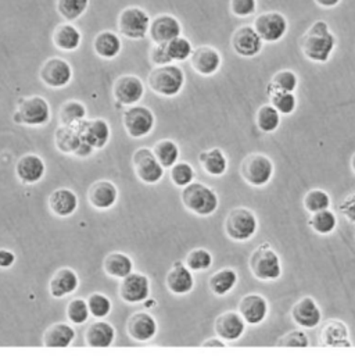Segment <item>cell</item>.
I'll use <instances>...</instances> for the list:
<instances>
[{
  "label": "cell",
  "mask_w": 355,
  "mask_h": 357,
  "mask_svg": "<svg viewBox=\"0 0 355 357\" xmlns=\"http://www.w3.org/2000/svg\"><path fill=\"white\" fill-rule=\"evenodd\" d=\"M336 43V35L331 31L329 24L324 20H317L301 36L300 47L307 60L325 64L331 60Z\"/></svg>",
  "instance_id": "cell-1"
},
{
  "label": "cell",
  "mask_w": 355,
  "mask_h": 357,
  "mask_svg": "<svg viewBox=\"0 0 355 357\" xmlns=\"http://www.w3.org/2000/svg\"><path fill=\"white\" fill-rule=\"evenodd\" d=\"M180 200L187 211L198 217L212 215L219 207V197L216 192L212 188L194 181L182 188Z\"/></svg>",
  "instance_id": "cell-2"
},
{
  "label": "cell",
  "mask_w": 355,
  "mask_h": 357,
  "mask_svg": "<svg viewBox=\"0 0 355 357\" xmlns=\"http://www.w3.org/2000/svg\"><path fill=\"white\" fill-rule=\"evenodd\" d=\"M184 71L174 63L155 67L149 77L148 85L150 89L163 98H175L184 88Z\"/></svg>",
  "instance_id": "cell-3"
},
{
  "label": "cell",
  "mask_w": 355,
  "mask_h": 357,
  "mask_svg": "<svg viewBox=\"0 0 355 357\" xmlns=\"http://www.w3.org/2000/svg\"><path fill=\"white\" fill-rule=\"evenodd\" d=\"M248 267L251 274L260 281H276L282 275L281 257L267 242L253 250L248 259Z\"/></svg>",
  "instance_id": "cell-4"
},
{
  "label": "cell",
  "mask_w": 355,
  "mask_h": 357,
  "mask_svg": "<svg viewBox=\"0 0 355 357\" xmlns=\"http://www.w3.org/2000/svg\"><path fill=\"white\" fill-rule=\"evenodd\" d=\"M52 119V107L49 102L39 95L21 98L13 116L15 124L28 127L46 126Z\"/></svg>",
  "instance_id": "cell-5"
},
{
  "label": "cell",
  "mask_w": 355,
  "mask_h": 357,
  "mask_svg": "<svg viewBox=\"0 0 355 357\" xmlns=\"http://www.w3.org/2000/svg\"><path fill=\"white\" fill-rule=\"evenodd\" d=\"M225 234L235 242H247L258 231V218L255 213L247 207L232 208L223 224Z\"/></svg>",
  "instance_id": "cell-6"
},
{
  "label": "cell",
  "mask_w": 355,
  "mask_h": 357,
  "mask_svg": "<svg viewBox=\"0 0 355 357\" xmlns=\"http://www.w3.org/2000/svg\"><path fill=\"white\" fill-rule=\"evenodd\" d=\"M152 18L149 13L138 6L124 8L117 20L118 31L123 36L131 40H141L149 35Z\"/></svg>",
  "instance_id": "cell-7"
},
{
  "label": "cell",
  "mask_w": 355,
  "mask_h": 357,
  "mask_svg": "<svg viewBox=\"0 0 355 357\" xmlns=\"http://www.w3.org/2000/svg\"><path fill=\"white\" fill-rule=\"evenodd\" d=\"M275 173L274 162L264 153H251L240 165V176L250 186L262 188L271 182Z\"/></svg>",
  "instance_id": "cell-8"
},
{
  "label": "cell",
  "mask_w": 355,
  "mask_h": 357,
  "mask_svg": "<svg viewBox=\"0 0 355 357\" xmlns=\"http://www.w3.org/2000/svg\"><path fill=\"white\" fill-rule=\"evenodd\" d=\"M123 126L131 138L141 139L152 134L155 130L156 116L146 106H129V109L123 116Z\"/></svg>",
  "instance_id": "cell-9"
},
{
  "label": "cell",
  "mask_w": 355,
  "mask_h": 357,
  "mask_svg": "<svg viewBox=\"0 0 355 357\" xmlns=\"http://www.w3.org/2000/svg\"><path fill=\"white\" fill-rule=\"evenodd\" d=\"M39 78L47 88L63 89L71 84L74 70L67 60L61 57H50L42 64Z\"/></svg>",
  "instance_id": "cell-10"
},
{
  "label": "cell",
  "mask_w": 355,
  "mask_h": 357,
  "mask_svg": "<svg viewBox=\"0 0 355 357\" xmlns=\"http://www.w3.org/2000/svg\"><path fill=\"white\" fill-rule=\"evenodd\" d=\"M132 165L138 179L146 185L159 183L166 173V169L149 148H139L135 151L132 156Z\"/></svg>",
  "instance_id": "cell-11"
},
{
  "label": "cell",
  "mask_w": 355,
  "mask_h": 357,
  "mask_svg": "<svg viewBox=\"0 0 355 357\" xmlns=\"http://www.w3.org/2000/svg\"><path fill=\"white\" fill-rule=\"evenodd\" d=\"M253 25L267 43H276L282 40L289 31L287 18L279 11H267L257 15Z\"/></svg>",
  "instance_id": "cell-12"
},
{
  "label": "cell",
  "mask_w": 355,
  "mask_h": 357,
  "mask_svg": "<svg viewBox=\"0 0 355 357\" xmlns=\"http://www.w3.org/2000/svg\"><path fill=\"white\" fill-rule=\"evenodd\" d=\"M264 40L255 31L254 25H242L233 33L230 45L233 52L243 59H253L258 56L264 47Z\"/></svg>",
  "instance_id": "cell-13"
},
{
  "label": "cell",
  "mask_w": 355,
  "mask_h": 357,
  "mask_svg": "<svg viewBox=\"0 0 355 357\" xmlns=\"http://www.w3.org/2000/svg\"><path fill=\"white\" fill-rule=\"evenodd\" d=\"M145 84L138 75L127 74L116 79L113 85V96L121 106H135L145 96Z\"/></svg>",
  "instance_id": "cell-14"
},
{
  "label": "cell",
  "mask_w": 355,
  "mask_h": 357,
  "mask_svg": "<svg viewBox=\"0 0 355 357\" xmlns=\"http://www.w3.org/2000/svg\"><path fill=\"white\" fill-rule=\"evenodd\" d=\"M152 291V282L148 275L142 273H131L121 280L120 284V298L125 303L138 305L149 299Z\"/></svg>",
  "instance_id": "cell-15"
},
{
  "label": "cell",
  "mask_w": 355,
  "mask_h": 357,
  "mask_svg": "<svg viewBox=\"0 0 355 357\" xmlns=\"http://www.w3.org/2000/svg\"><path fill=\"white\" fill-rule=\"evenodd\" d=\"M79 135L84 142L93 146L96 151L104 149L111 138V128L107 120L104 119H93V120H82L77 124Z\"/></svg>",
  "instance_id": "cell-16"
},
{
  "label": "cell",
  "mask_w": 355,
  "mask_h": 357,
  "mask_svg": "<svg viewBox=\"0 0 355 357\" xmlns=\"http://www.w3.org/2000/svg\"><path fill=\"white\" fill-rule=\"evenodd\" d=\"M189 60L191 68L203 77H212L222 66V56L219 50L208 45L196 47Z\"/></svg>",
  "instance_id": "cell-17"
},
{
  "label": "cell",
  "mask_w": 355,
  "mask_h": 357,
  "mask_svg": "<svg viewBox=\"0 0 355 357\" xmlns=\"http://www.w3.org/2000/svg\"><path fill=\"white\" fill-rule=\"evenodd\" d=\"M246 326L247 323L239 312L228 310L215 319L214 331L223 341L236 342L244 335Z\"/></svg>",
  "instance_id": "cell-18"
},
{
  "label": "cell",
  "mask_w": 355,
  "mask_h": 357,
  "mask_svg": "<svg viewBox=\"0 0 355 357\" xmlns=\"http://www.w3.org/2000/svg\"><path fill=\"white\" fill-rule=\"evenodd\" d=\"M293 321L306 330L317 328L322 323V310L317 301L311 296H304L292 307Z\"/></svg>",
  "instance_id": "cell-19"
},
{
  "label": "cell",
  "mask_w": 355,
  "mask_h": 357,
  "mask_svg": "<svg viewBox=\"0 0 355 357\" xmlns=\"http://www.w3.org/2000/svg\"><path fill=\"white\" fill-rule=\"evenodd\" d=\"M89 204L100 211L113 208L118 202V188L109 179H99L88 189Z\"/></svg>",
  "instance_id": "cell-20"
},
{
  "label": "cell",
  "mask_w": 355,
  "mask_h": 357,
  "mask_svg": "<svg viewBox=\"0 0 355 357\" xmlns=\"http://www.w3.org/2000/svg\"><path fill=\"white\" fill-rule=\"evenodd\" d=\"M239 313L248 326H260L269 314V303L260 294H248L240 299Z\"/></svg>",
  "instance_id": "cell-21"
},
{
  "label": "cell",
  "mask_w": 355,
  "mask_h": 357,
  "mask_svg": "<svg viewBox=\"0 0 355 357\" xmlns=\"http://www.w3.org/2000/svg\"><path fill=\"white\" fill-rule=\"evenodd\" d=\"M159 331V324L156 319L148 312L134 313L127 323V333L135 342H149Z\"/></svg>",
  "instance_id": "cell-22"
},
{
  "label": "cell",
  "mask_w": 355,
  "mask_h": 357,
  "mask_svg": "<svg viewBox=\"0 0 355 357\" xmlns=\"http://www.w3.org/2000/svg\"><path fill=\"white\" fill-rule=\"evenodd\" d=\"M149 35L153 43H168L182 35V24L173 14H159L152 20Z\"/></svg>",
  "instance_id": "cell-23"
},
{
  "label": "cell",
  "mask_w": 355,
  "mask_h": 357,
  "mask_svg": "<svg viewBox=\"0 0 355 357\" xmlns=\"http://www.w3.org/2000/svg\"><path fill=\"white\" fill-rule=\"evenodd\" d=\"M46 174V165L38 155L28 153L18 159L15 165V176L24 185H35Z\"/></svg>",
  "instance_id": "cell-24"
},
{
  "label": "cell",
  "mask_w": 355,
  "mask_h": 357,
  "mask_svg": "<svg viewBox=\"0 0 355 357\" xmlns=\"http://www.w3.org/2000/svg\"><path fill=\"white\" fill-rule=\"evenodd\" d=\"M79 287L78 274L70 267L58 268L49 282V292L54 299H63L72 295Z\"/></svg>",
  "instance_id": "cell-25"
},
{
  "label": "cell",
  "mask_w": 355,
  "mask_h": 357,
  "mask_svg": "<svg viewBox=\"0 0 355 357\" xmlns=\"http://www.w3.org/2000/svg\"><path fill=\"white\" fill-rule=\"evenodd\" d=\"M166 284L171 294L182 296L190 294L194 289L196 281L193 277V271L186 264H183L182 261H175L173 268L167 274Z\"/></svg>",
  "instance_id": "cell-26"
},
{
  "label": "cell",
  "mask_w": 355,
  "mask_h": 357,
  "mask_svg": "<svg viewBox=\"0 0 355 357\" xmlns=\"http://www.w3.org/2000/svg\"><path fill=\"white\" fill-rule=\"evenodd\" d=\"M78 206L79 202L77 193L68 188H57L49 196V208L57 217H71Z\"/></svg>",
  "instance_id": "cell-27"
},
{
  "label": "cell",
  "mask_w": 355,
  "mask_h": 357,
  "mask_svg": "<svg viewBox=\"0 0 355 357\" xmlns=\"http://www.w3.org/2000/svg\"><path fill=\"white\" fill-rule=\"evenodd\" d=\"M320 341L324 347L331 348H352L349 327L340 320H329L321 330Z\"/></svg>",
  "instance_id": "cell-28"
},
{
  "label": "cell",
  "mask_w": 355,
  "mask_h": 357,
  "mask_svg": "<svg viewBox=\"0 0 355 357\" xmlns=\"http://www.w3.org/2000/svg\"><path fill=\"white\" fill-rule=\"evenodd\" d=\"M116 328L103 320L92 323L85 331V344L90 348H110L116 341Z\"/></svg>",
  "instance_id": "cell-29"
},
{
  "label": "cell",
  "mask_w": 355,
  "mask_h": 357,
  "mask_svg": "<svg viewBox=\"0 0 355 357\" xmlns=\"http://www.w3.org/2000/svg\"><path fill=\"white\" fill-rule=\"evenodd\" d=\"M53 45L63 52H75L82 43V32L72 22L58 24L53 31Z\"/></svg>",
  "instance_id": "cell-30"
},
{
  "label": "cell",
  "mask_w": 355,
  "mask_h": 357,
  "mask_svg": "<svg viewBox=\"0 0 355 357\" xmlns=\"http://www.w3.org/2000/svg\"><path fill=\"white\" fill-rule=\"evenodd\" d=\"M93 50L103 60H114L123 50V40L113 31H102L95 36Z\"/></svg>",
  "instance_id": "cell-31"
},
{
  "label": "cell",
  "mask_w": 355,
  "mask_h": 357,
  "mask_svg": "<svg viewBox=\"0 0 355 357\" xmlns=\"http://www.w3.org/2000/svg\"><path fill=\"white\" fill-rule=\"evenodd\" d=\"M198 163L201 169L211 177H222L228 172V158L219 148L203 151L198 155Z\"/></svg>",
  "instance_id": "cell-32"
},
{
  "label": "cell",
  "mask_w": 355,
  "mask_h": 357,
  "mask_svg": "<svg viewBox=\"0 0 355 357\" xmlns=\"http://www.w3.org/2000/svg\"><path fill=\"white\" fill-rule=\"evenodd\" d=\"M77 337L72 326L67 323H56L43 334V347L46 348H68Z\"/></svg>",
  "instance_id": "cell-33"
},
{
  "label": "cell",
  "mask_w": 355,
  "mask_h": 357,
  "mask_svg": "<svg viewBox=\"0 0 355 357\" xmlns=\"http://www.w3.org/2000/svg\"><path fill=\"white\" fill-rule=\"evenodd\" d=\"M103 271L110 278L123 280L134 271V261L127 253L113 252L103 260Z\"/></svg>",
  "instance_id": "cell-34"
},
{
  "label": "cell",
  "mask_w": 355,
  "mask_h": 357,
  "mask_svg": "<svg viewBox=\"0 0 355 357\" xmlns=\"http://www.w3.org/2000/svg\"><path fill=\"white\" fill-rule=\"evenodd\" d=\"M237 282H239V275L236 270L230 267H225L215 271L210 277L208 288L215 296H226L235 289Z\"/></svg>",
  "instance_id": "cell-35"
},
{
  "label": "cell",
  "mask_w": 355,
  "mask_h": 357,
  "mask_svg": "<svg viewBox=\"0 0 355 357\" xmlns=\"http://www.w3.org/2000/svg\"><path fill=\"white\" fill-rule=\"evenodd\" d=\"M81 142L82 138L77 126H60L54 131V145L57 151L63 155L74 156Z\"/></svg>",
  "instance_id": "cell-36"
},
{
  "label": "cell",
  "mask_w": 355,
  "mask_h": 357,
  "mask_svg": "<svg viewBox=\"0 0 355 357\" xmlns=\"http://www.w3.org/2000/svg\"><path fill=\"white\" fill-rule=\"evenodd\" d=\"M86 119V106L79 100H67L61 105L58 120L61 126H77Z\"/></svg>",
  "instance_id": "cell-37"
},
{
  "label": "cell",
  "mask_w": 355,
  "mask_h": 357,
  "mask_svg": "<svg viewBox=\"0 0 355 357\" xmlns=\"http://www.w3.org/2000/svg\"><path fill=\"white\" fill-rule=\"evenodd\" d=\"M281 113L269 103L262 105L255 114V124L264 134L275 132L281 126Z\"/></svg>",
  "instance_id": "cell-38"
},
{
  "label": "cell",
  "mask_w": 355,
  "mask_h": 357,
  "mask_svg": "<svg viewBox=\"0 0 355 357\" xmlns=\"http://www.w3.org/2000/svg\"><path fill=\"white\" fill-rule=\"evenodd\" d=\"M152 151L164 169H171L174 165H177L180 156L179 146L173 139H161L156 142Z\"/></svg>",
  "instance_id": "cell-39"
},
{
  "label": "cell",
  "mask_w": 355,
  "mask_h": 357,
  "mask_svg": "<svg viewBox=\"0 0 355 357\" xmlns=\"http://www.w3.org/2000/svg\"><path fill=\"white\" fill-rule=\"evenodd\" d=\"M308 225L318 235H331L338 227V217L332 210L326 208L313 213L311 218L308 220Z\"/></svg>",
  "instance_id": "cell-40"
},
{
  "label": "cell",
  "mask_w": 355,
  "mask_h": 357,
  "mask_svg": "<svg viewBox=\"0 0 355 357\" xmlns=\"http://www.w3.org/2000/svg\"><path fill=\"white\" fill-rule=\"evenodd\" d=\"M267 93L269 96L271 105L283 116H289L294 113L297 109V98L294 92H282V91H272L267 89Z\"/></svg>",
  "instance_id": "cell-41"
},
{
  "label": "cell",
  "mask_w": 355,
  "mask_h": 357,
  "mask_svg": "<svg viewBox=\"0 0 355 357\" xmlns=\"http://www.w3.org/2000/svg\"><path fill=\"white\" fill-rule=\"evenodd\" d=\"M89 7V0H57L58 14L68 22L79 20Z\"/></svg>",
  "instance_id": "cell-42"
},
{
  "label": "cell",
  "mask_w": 355,
  "mask_h": 357,
  "mask_svg": "<svg viewBox=\"0 0 355 357\" xmlns=\"http://www.w3.org/2000/svg\"><path fill=\"white\" fill-rule=\"evenodd\" d=\"M304 207L308 213H317V211H322L326 208H331L332 204V197L331 195L320 188L311 189L310 192H307V195L304 196Z\"/></svg>",
  "instance_id": "cell-43"
},
{
  "label": "cell",
  "mask_w": 355,
  "mask_h": 357,
  "mask_svg": "<svg viewBox=\"0 0 355 357\" xmlns=\"http://www.w3.org/2000/svg\"><path fill=\"white\" fill-rule=\"evenodd\" d=\"M214 263L212 255L210 250L204 248H196L190 250L184 259V264L194 273L208 270Z\"/></svg>",
  "instance_id": "cell-44"
},
{
  "label": "cell",
  "mask_w": 355,
  "mask_h": 357,
  "mask_svg": "<svg viewBox=\"0 0 355 357\" xmlns=\"http://www.w3.org/2000/svg\"><path fill=\"white\" fill-rule=\"evenodd\" d=\"M297 86H299V75L292 70H281L272 77L267 89L294 92Z\"/></svg>",
  "instance_id": "cell-45"
},
{
  "label": "cell",
  "mask_w": 355,
  "mask_h": 357,
  "mask_svg": "<svg viewBox=\"0 0 355 357\" xmlns=\"http://www.w3.org/2000/svg\"><path fill=\"white\" fill-rule=\"evenodd\" d=\"M86 302H88V306H89L90 316L95 317L96 320H103L111 313L113 303H111L110 298L106 296L104 294L95 292V294L89 295Z\"/></svg>",
  "instance_id": "cell-46"
},
{
  "label": "cell",
  "mask_w": 355,
  "mask_h": 357,
  "mask_svg": "<svg viewBox=\"0 0 355 357\" xmlns=\"http://www.w3.org/2000/svg\"><path fill=\"white\" fill-rule=\"evenodd\" d=\"M167 49H168V54L174 63H182V61L189 60L194 50L191 42L182 35L173 39L171 42H168Z\"/></svg>",
  "instance_id": "cell-47"
},
{
  "label": "cell",
  "mask_w": 355,
  "mask_h": 357,
  "mask_svg": "<svg viewBox=\"0 0 355 357\" xmlns=\"http://www.w3.org/2000/svg\"><path fill=\"white\" fill-rule=\"evenodd\" d=\"M89 317H90V312H89L86 299L75 298L67 305V319L70 323L75 326H81L86 323Z\"/></svg>",
  "instance_id": "cell-48"
},
{
  "label": "cell",
  "mask_w": 355,
  "mask_h": 357,
  "mask_svg": "<svg viewBox=\"0 0 355 357\" xmlns=\"http://www.w3.org/2000/svg\"><path fill=\"white\" fill-rule=\"evenodd\" d=\"M171 182L177 186V188H184L189 183H191L196 178V172L193 169V166L187 162H178L177 165H174L171 167Z\"/></svg>",
  "instance_id": "cell-49"
},
{
  "label": "cell",
  "mask_w": 355,
  "mask_h": 357,
  "mask_svg": "<svg viewBox=\"0 0 355 357\" xmlns=\"http://www.w3.org/2000/svg\"><path fill=\"white\" fill-rule=\"evenodd\" d=\"M278 347H286V348H308L310 347V338L308 335L301 330H294L278 340Z\"/></svg>",
  "instance_id": "cell-50"
},
{
  "label": "cell",
  "mask_w": 355,
  "mask_h": 357,
  "mask_svg": "<svg viewBox=\"0 0 355 357\" xmlns=\"http://www.w3.org/2000/svg\"><path fill=\"white\" fill-rule=\"evenodd\" d=\"M230 13L239 18H247L257 11V0H230Z\"/></svg>",
  "instance_id": "cell-51"
},
{
  "label": "cell",
  "mask_w": 355,
  "mask_h": 357,
  "mask_svg": "<svg viewBox=\"0 0 355 357\" xmlns=\"http://www.w3.org/2000/svg\"><path fill=\"white\" fill-rule=\"evenodd\" d=\"M150 61L155 67L157 66H166L174 63L168 54L167 43H155L150 49Z\"/></svg>",
  "instance_id": "cell-52"
},
{
  "label": "cell",
  "mask_w": 355,
  "mask_h": 357,
  "mask_svg": "<svg viewBox=\"0 0 355 357\" xmlns=\"http://www.w3.org/2000/svg\"><path fill=\"white\" fill-rule=\"evenodd\" d=\"M339 210L349 222L355 224V193H350L345 197V200L339 204Z\"/></svg>",
  "instance_id": "cell-53"
},
{
  "label": "cell",
  "mask_w": 355,
  "mask_h": 357,
  "mask_svg": "<svg viewBox=\"0 0 355 357\" xmlns=\"http://www.w3.org/2000/svg\"><path fill=\"white\" fill-rule=\"evenodd\" d=\"M15 261H17V256L14 255V252L8 249H0V268H4V270L11 268Z\"/></svg>",
  "instance_id": "cell-54"
},
{
  "label": "cell",
  "mask_w": 355,
  "mask_h": 357,
  "mask_svg": "<svg viewBox=\"0 0 355 357\" xmlns=\"http://www.w3.org/2000/svg\"><path fill=\"white\" fill-rule=\"evenodd\" d=\"M96 149L93 148V146H90L89 144H86V142H81V145L78 146V149H77V152L74 153V156L75 158H79V159H88V158H90L92 155H93V152H95Z\"/></svg>",
  "instance_id": "cell-55"
},
{
  "label": "cell",
  "mask_w": 355,
  "mask_h": 357,
  "mask_svg": "<svg viewBox=\"0 0 355 357\" xmlns=\"http://www.w3.org/2000/svg\"><path fill=\"white\" fill-rule=\"evenodd\" d=\"M203 348H225L226 347V341H223L222 338H210L207 341H204L201 344Z\"/></svg>",
  "instance_id": "cell-56"
},
{
  "label": "cell",
  "mask_w": 355,
  "mask_h": 357,
  "mask_svg": "<svg viewBox=\"0 0 355 357\" xmlns=\"http://www.w3.org/2000/svg\"><path fill=\"white\" fill-rule=\"evenodd\" d=\"M314 1L322 8H335L342 3V0H314Z\"/></svg>",
  "instance_id": "cell-57"
},
{
  "label": "cell",
  "mask_w": 355,
  "mask_h": 357,
  "mask_svg": "<svg viewBox=\"0 0 355 357\" xmlns=\"http://www.w3.org/2000/svg\"><path fill=\"white\" fill-rule=\"evenodd\" d=\"M352 170H353V173L355 174V153L353 155V158H352Z\"/></svg>",
  "instance_id": "cell-58"
}]
</instances>
